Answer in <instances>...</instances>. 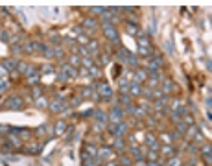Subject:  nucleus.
<instances>
[{"instance_id": "13", "label": "nucleus", "mask_w": 212, "mask_h": 166, "mask_svg": "<svg viewBox=\"0 0 212 166\" xmlns=\"http://www.w3.org/2000/svg\"><path fill=\"white\" fill-rule=\"evenodd\" d=\"M65 129H66V122H65V120L55 122V129H54V133H55V135H59V137H61V135L65 133Z\"/></svg>"}, {"instance_id": "8", "label": "nucleus", "mask_w": 212, "mask_h": 166, "mask_svg": "<svg viewBox=\"0 0 212 166\" xmlns=\"http://www.w3.org/2000/svg\"><path fill=\"white\" fill-rule=\"evenodd\" d=\"M48 107H50V111H52V113H61V111H65L66 103H65V102H59V100H54Z\"/></svg>"}, {"instance_id": "31", "label": "nucleus", "mask_w": 212, "mask_h": 166, "mask_svg": "<svg viewBox=\"0 0 212 166\" xmlns=\"http://www.w3.org/2000/svg\"><path fill=\"white\" fill-rule=\"evenodd\" d=\"M90 94H92V91H90L89 87H83V89H81V94H79V96H81V100H83V98H89Z\"/></svg>"}, {"instance_id": "9", "label": "nucleus", "mask_w": 212, "mask_h": 166, "mask_svg": "<svg viewBox=\"0 0 212 166\" xmlns=\"http://www.w3.org/2000/svg\"><path fill=\"white\" fill-rule=\"evenodd\" d=\"M140 92H142V85L140 83H135V81H131L129 83V96H140Z\"/></svg>"}, {"instance_id": "1", "label": "nucleus", "mask_w": 212, "mask_h": 166, "mask_svg": "<svg viewBox=\"0 0 212 166\" xmlns=\"http://www.w3.org/2000/svg\"><path fill=\"white\" fill-rule=\"evenodd\" d=\"M102 30H103V35L111 41V43H114V44H120V39H118V33H116V28H114V24H109V22H102Z\"/></svg>"}, {"instance_id": "53", "label": "nucleus", "mask_w": 212, "mask_h": 166, "mask_svg": "<svg viewBox=\"0 0 212 166\" xmlns=\"http://www.w3.org/2000/svg\"><path fill=\"white\" fill-rule=\"evenodd\" d=\"M146 166H162V164H159V163H148Z\"/></svg>"}, {"instance_id": "36", "label": "nucleus", "mask_w": 212, "mask_h": 166, "mask_svg": "<svg viewBox=\"0 0 212 166\" xmlns=\"http://www.w3.org/2000/svg\"><path fill=\"white\" fill-rule=\"evenodd\" d=\"M168 166H181V161H179L177 157H170V161H168Z\"/></svg>"}, {"instance_id": "12", "label": "nucleus", "mask_w": 212, "mask_h": 166, "mask_svg": "<svg viewBox=\"0 0 212 166\" xmlns=\"http://www.w3.org/2000/svg\"><path fill=\"white\" fill-rule=\"evenodd\" d=\"M11 133H15V135H18L22 140H28L30 137H31V131L30 129H11Z\"/></svg>"}, {"instance_id": "29", "label": "nucleus", "mask_w": 212, "mask_h": 166, "mask_svg": "<svg viewBox=\"0 0 212 166\" xmlns=\"http://www.w3.org/2000/svg\"><path fill=\"white\" fill-rule=\"evenodd\" d=\"M118 102H120V103H124V105H129V103H131V98H129V94H120Z\"/></svg>"}, {"instance_id": "41", "label": "nucleus", "mask_w": 212, "mask_h": 166, "mask_svg": "<svg viewBox=\"0 0 212 166\" xmlns=\"http://www.w3.org/2000/svg\"><path fill=\"white\" fill-rule=\"evenodd\" d=\"M44 131H46V124H41V126L37 128V131H35V133H37V135H42Z\"/></svg>"}, {"instance_id": "34", "label": "nucleus", "mask_w": 212, "mask_h": 166, "mask_svg": "<svg viewBox=\"0 0 212 166\" xmlns=\"http://www.w3.org/2000/svg\"><path fill=\"white\" fill-rule=\"evenodd\" d=\"M135 111H137V105H135V103L126 105V113H127V115H135Z\"/></svg>"}, {"instance_id": "28", "label": "nucleus", "mask_w": 212, "mask_h": 166, "mask_svg": "<svg viewBox=\"0 0 212 166\" xmlns=\"http://www.w3.org/2000/svg\"><path fill=\"white\" fill-rule=\"evenodd\" d=\"M81 63L87 67V70H89L90 67H94V59H92V57H83V59H81Z\"/></svg>"}, {"instance_id": "48", "label": "nucleus", "mask_w": 212, "mask_h": 166, "mask_svg": "<svg viewBox=\"0 0 212 166\" xmlns=\"http://www.w3.org/2000/svg\"><path fill=\"white\" fill-rule=\"evenodd\" d=\"M6 89H7V83H6V81H2V79H0V92H4V91H6Z\"/></svg>"}, {"instance_id": "18", "label": "nucleus", "mask_w": 212, "mask_h": 166, "mask_svg": "<svg viewBox=\"0 0 212 166\" xmlns=\"http://www.w3.org/2000/svg\"><path fill=\"white\" fill-rule=\"evenodd\" d=\"M166 157H175V152H174V148L170 146V144H166V146H162V150H161Z\"/></svg>"}, {"instance_id": "40", "label": "nucleus", "mask_w": 212, "mask_h": 166, "mask_svg": "<svg viewBox=\"0 0 212 166\" xmlns=\"http://www.w3.org/2000/svg\"><path fill=\"white\" fill-rule=\"evenodd\" d=\"M31 94H33V98H35V100H37V98H41V89H39V87H35V89L31 91Z\"/></svg>"}, {"instance_id": "45", "label": "nucleus", "mask_w": 212, "mask_h": 166, "mask_svg": "<svg viewBox=\"0 0 212 166\" xmlns=\"http://www.w3.org/2000/svg\"><path fill=\"white\" fill-rule=\"evenodd\" d=\"M44 55H46L48 59H52V57H54V50H52V48H48V50L44 52Z\"/></svg>"}, {"instance_id": "6", "label": "nucleus", "mask_w": 212, "mask_h": 166, "mask_svg": "<svg viewBox=\"0 0 212 166\" xmlns=\"http://www.w3.org/2000/svg\"><path fill=\"white\" fill-rule=\"evenodd\" d=\"M133 78H135V79H133L135 83H142V81H146V79H148V70H144V68H137Z\"/></svg>"}, {"instance_id": "35", "label": "nucleus", "mask_w": 212, "mask_h": 166, "mask_svg": "<svg viewBox=\"0 0 212 166\" xmlns=\"http://www.w3.org/2000/svg\"><path fill=\"white\" fill-rule=\"evenodd\" d=\"M17 68H18L17 72H18V74H22V72H26V68H28V65H26L24 61H18V67H17Z\"/></svg>"}, {"instance_id": "4", "label": "nucleus", "mask_w": 212, "mask_h": 166, "mask_svg": "<svg viewBox=\"0 0 212 166\" xmlns=\"http://www.w3.org/2000/svg\"><path fill=\"white\" fill-rule=\"evenodd\" d=\"M6 107H9V109H22V100H20V96H11V98L6 102Z\"/></svg>"}, {"instance_id": "32", "label": "nucleus", "mask_w": 212, "mask_h": 166, "mask_svg": "<svg viewBox=\"0 0 212 166\" xmlns=\"http://www.w3.org/2000/svg\"><path fill=\"white\" fill-rule=\"evenodd\" d=\"M0 39H2L4 43H11V37H9V31H6V30H4V31L0 33Z\"/></svg>"}, {"instance_id": "37", "label": "nucleus", "mask_w": 212, "mask_h": 166, "mask_svg": "<svg viewBox=\"0 0 212 166\" xmlns=\"http://www.w3.org/2000/svg\"><path fill=\"white\" fill-rule=\"evenodd\" d=\"M28 83H30V85H37V83H39V74H37V76H30V78H28Z\"/></svg>"}, {"instance_id": "20", "label": "nucleus", "mask_w": 212, "mask_h": 166, "mask_svg": "<svg viewBox=\"0 0 212 166\" xmlns=\"http://www.w3.org/2000/svg\"><path fill=\"white\" fill-rule=\"evenodd\" d=\"M183 122H185L186 126H196L194 116H192V115H188V113H185V115H183Z\"/></svg>"}, {"instance_id": "11", "label": "nucleus", "mask_w": 212, "mask_h": 166, "mask_svg": "<svg viewBox=\"0 0 212 166\" xmlns=\"http://www.w3.org/2000/svg\"><path fill=\"white\" fill-rule=\"evenodd\" d=\"M18 67V61L17 59H4V68L7 70V72H13V68H17Z\"/></svg>"}, {"instance_id": "7", "label": "nucleus", "mask_w": 212, "mask_h": 166, "mask_svg": "<svg viewBox=\"0 0 212 166\" xmlns=\"http://www.w3.org/2000/svg\"><path fill=\"white\" fill-rule=\"evenodd\" d=\"M127 153L135 159V161H142L144 159V153H142V150H138L137 146H129L127 148Z\"/></svg>"}, {"instance_id": "22", "label": "nucleus", "mask_w": 212, "mask_h": 166, "mask_svg": "<svg viewBox=\"0 0 212 166\" xmlns=\"http://www.w3.org/2000/svg\"><path fill=\"white\" fill-rule=\"evenodd\" d=\"M83 26H85V28H90V31H92V30L96 28V20H94V18H85V20H83Z\"/></svg>"}, {"instance_id": "49", "label": "nucleus", "mask_w": 212, "mask_h": 166, "mask_svg": "<svg viewBox=\"0 0 212 166\" xmlns=\"http://www.w3.org/2000/svg\"><path fill=\"white\" fill-rule=\"evenodd\" d=\"M6 74H9V72L4 68V65H0V76H6Z\"/></svg>"}, {"instance_id": "30", "label": "nucleus", "mask_w": 212, "mask_h": 166, "mask_svg": "<svg viewBox=\"0 0 212 166\" xmlns=\"http://www.w3.org/2000/svg\"><path fill=\"white\" fill-rule=\"evenodd\" d=\"M155 142H157V140H155V135H153V133H148V135H146V144H148V146H153Z\"/></svg>"}, {"instance_id": "26", "label": "nucleus", "mask_w": 212, "mask_h": 166, "mask_svg": "<svg viewBox=\"0 0 212 166\" xmlns=\"http://www.w3.org/2000/svg\"><path fill=\"white\" fill-rule=\"evenodd\" d=\"M35 103H37V105H39V107H41V109H46V107H48V105H50V103H48V100H46V98H37V100H35Z\"/></svg>"}, {"instance_id": "42", "label": "nucleus", "mask_w": 212, "mask_h": 166, "mask_svg": "<svg viewBox=\"0 0 212 166\" xmlns=\"http://www.w3.org/2000/svg\"><path fill=\"white\" fill-rule=\"evenodd\" d=\"M188 153L196 155V153H198V146H196V144H190V146H188Z\"/></svg>"}, {"instance_id": "39", "label": "nucleus", "mask_w": 212, "mask_h": 166, "mask_svg": "<svg viewBox=\"0 0 212 166\" xmlns=\"http://www.w3.org/2000/svg\"><path fill=\"white\" fill-rule=\"evenodd\" d=\"M54 55H55V57H63V50H61L59 46H55V48H54Z\"/></svg>"}, {"instance_id": "15", "label": "nucleus", "mask_w": 212, "mask_h": 166, "mask_svg": "<svg viewBox=\"0 0 212 166\" xmlns=\"http://www.w3.org/2000/svg\"><path fill=\"white\" fill-rule=\"evenodd\" d=\"M68 65H70V67H74V68H76V67H79V65H81V59H79V55L72 54V55L68 57Z\"/></svg>"}, {"instance_id": "33", "label": "nucleus", "mask_w": 212, "mask_h": 166, "mask_svg": "<svg viewBox=\"0 0 212 166\" xmlns=\"http://www.w3.org/2000/svg\"><path fill=\"white\" fill-rule=\"evenodd\" d=\"M89 76L98 78V76H100V68H98V67H90V68H89Z\"/></svg>"}, {"instance_id": "19", "label": "nucleus", "mask_w": 212, "mask_h": 166, "mask_svg": "<svg viewBox=\"0 0 212 166\" xmlns=\"http://www.w3.org/2000/svg\"><path fill=\"white\" fill-rule=\"evenodd\" d=\"M146 100H153V91L150 89V87H142V92H140Z\"/></svg>"}, {"instance_id": "21", "label": "nucleus", "mask_w": 212, "mask_h": 166, "mask_svg": "<svg viewBox=\"0 0 212 166\" xmlns=\"http://www.w3.org/2000/svg\"><path fill=\"white\" fill-rule=\"evenodd\" d=\"M41 148H42L41 144H31V146H28V148H26V153H33V155H35V153H39V152H41Z\"/></svg>"}, {"instance_id": "46", "label": "nucleus", "mask_w": 212, "mask_h": 166, "mask_svg": "<svg viewBox=\"0 0 212 166\" xmlns=\"http://www.w3.org/2000/svg\"><path fill=\"white\" fill-rule=\"evenodd\" d=\"M42 72H46V74H50V72H54V67H50V65H46V67L42 68Z\"/></svg>"}, {"instance_id": "10", "label": "nucleus", "mask_w": 212, "mask_h": 166, "mask_svg": "<svg viewBox=\"0 0 212 166\" xmlns=\"http://www.w3.org/2000/svg\"><path fill=\"white\" fill-rule=\"evenodd\" d=\"M94 116H96V122H102V124L109 122V115H107V113H103L102 109H96V111H94Z\"/></svg>"}, {"instance_id": "5", "label": "nucleus", "mask_w": 212, "mask_h": 166, "mask_svg": "<svg viewBox=\"0 0 212 166\" xmlns=\"http://www.w3.org/2000/svg\"><path fill=\"white\" fill-rule=\"evenodd\" d=\"M113 146H114V150H118V153H124V152L127 150V146H126V139H124V137H114Z\"/></svg>"}, {"instance_id": "52", "label": "nucleus", "mask_w": 212, "mask_h": 166, "mask_svg": "<svg viewBox=\"0 0 212 166\" xmlns=\"http://www.w3.org/2000/svg\"><path fill=\"white\" fill-rule=\"evenodd\" d=\"M52 43H59V37H57V35H54V33H52Z\"/></svg>"}, {"instance_id": "3", "label": "nucleus", "mask_w": 212, "mask_h": 166, "mask_svg": "<svg viewBox=\"0 0 212 166\" xmlns=\"http://www.w3.org/2000/svg\"><path fill=\"white\" fill-rule=\"evenodd\" d=\"M161 91H162L166 96H170V94H172V92H175V91L179 92V89L172 83V79H164V83H162V89H161Z\"/></svg>"}, {"instance_id": "14", "label": "nucleus", "mask_w": 212, "mask_h": 166, "mask_svg": "<svg viewBox=\"0 0 212 166\" xmlns=\"http://www.w3.org/2000/svg\"><path fill=\"white\" fill-rule=\"evenodd\" d=\"M210 144H207V146H203V150H201V157L207 161V166H210Z\"/></svg>"}, {"instance_id": "27", "label": "nucleus", "mask_w": 212, "mask_h": 166, "mask_svg": "<svg viewBox=\"0 0 212 166\" xmlns=\"http://www.w3.org/2000/svg\"><path fill=\"white\" fill-rule=\"evenodd\" d=\"M22 52H24V50H22L20 44H13V46H11V54H13V55H20Z\"/></svg>"}, {"instance_id": "17", "label": "nucleus", "mask_w": 212, "mask_h": 166, "mask_svg": "<svg viewBox=\"0 0 212 166\" xmlns=\"http://www.w3.org/2000/svg\"><path fill=\"white\" fill-rule=\"evenodd\" d=\"M133 164V159L126 157V155H120L118 157V166H131Z\"/></svg>"}, {"instance_id": "2", "label": "nucleus", "mask_w": 212, "mask_h": 166, "mask_svg": "<svg viewBox=\"0 0 212 166\" xmlns=\"http://www.w3.org/2000/svg\"><path fill=\"white\" fill-rule=\"evenodd\" d=\"M122 116H124V109L116 103L113 109H111V113H109V122L111 124H116V122H122Z\"/></svg>"}, {"instance_id": "51", "label": "nucleus", "mask_w": 212, "mask_h": 166, "mask_svg": "<svg viewBox=\"0 0 212 166\" xmlns=\"http://www.w3.org/2000/svg\"><path fill=\"white\" fill-rule=\"evenodd\" d=\"M210 105H212V100L210 96H207V109H210Z\"/></svg>"}, {"instance_id": "16", "label": "nucleus", "mask_w": 212, "mask_h": 166, "mask_svg": "<svg viewBox=\"0 0 212 166\" xmlns=\"http://www.w3.org/2000/svg\"><path fill=\"white\" fill-rule=\"evenodd\" d=\"M126 65H129L133 70H137V68H138V59H137L135 55H131V54H129V57H127V63H126Z\"/></svg>"}, {"instance_id": "43", "label": "nucleus", "mask_w": 212, "mask_h": 166, "mask_svg": "<svg viewBox=\"0 0 212 166\" xmlns=\"http://www.w3.org/2000/svg\"><path fill=\"white\" fill-rule=\"evenodd\" d=\"M79 43H83V44H89V37H87L85 33H81V35H79Z\"/></svg>"}, {"instance_id": "23", "label": "nucleus", "mask_w": 212, "mask_h": 166, "mask_svg": "<svg viewBox=\"0 0 212 166\" xmlns=\"http://www.w3.org/2000/svg\"><path fill=\"white\" fill-rule=\"evenodd\" d=\"M35 52V43H26L24 44V54H33Z\"/></svg>"}, {"instance_id": "44", "label": "nucleus", "mask_w": 212, "mask_h": 166, "mask_svg": "<svg viewBox=\"0 0 212 166\" xmlns=\"http://www.w3.org/2000/svg\"><path fill=\"white\" fill-rule=\"evenodd\" d=\"M70 103H72V105H79V103H81V96H76V98H72V100H70Z\"/></svg>"}, {"instance_id": "24", "label": "nucleus", "mask_w": 212, "mask_h": 166, "mask_svg": "<svg viewBox=\"0 0 212 166\" xmlns=\"http://www.w3.org/2000/svg\"><path fill=\"white\" fill-rule=\"evenodd\" d=\"M35 48H37V52H39V54H42V55H44V52L48 50V44H44V43H35Z\"/></svg>"}, {"instance_id": "38", "label": "nucleus", "mask_w": 212, "mask_h": 166, "mask_svg": "<svg viewBox=\"0 0 212 166\" xmlns=\"http://www.w3.org/2000/svg\"><path fill=\"white\" fill-rule=\"evenodd\" d=\"M103 9H105V7H90L89 11H90V13H94V15H102V13H103Z\"/></svg>"}, {"instance_id": "50", "label": "nucleus", "mask_w": 212, "mask_h": 166, "mask_svg": "<svg viewBox=\"0 0 212 166\" xmlns=\"http://www.w3.org/2000/svg\"><path fill=\"white\" fill-rule=\"evenodd\" d=\"M166 50H168V52H170V54H172V52H174V48H172V43H166Z\"/></svg>"}, {"instance_id": "47", "label": "nucleus", "mask_w": 212, "mask_h": 166, "mask_svg": "<svg viewBox=\"0 0 212 166\" xmlns=\"http://www.w3.org/2000/svg\"><path fill=\"white\" fill-rule=\"evenodd\" d=\"M57 81H61V83H63V81H66V76H65L63 72H61V74H57Z\"/></svg>"}, {"instance_id": "25", "label": "nucleus", "mask_w": 212, "mask_h": 166, "mask_svg": "<svg viewBox=\"0 0 212 166\" xmlns=\"http://www.w3.org/2000/svg\"><path fill=\"white\" fill-rule=\"evenodd\" d=\"M28 78L30 76H37V67H33V65H28V68H26V72H24Z\"/></svg>"}]
</instances>
